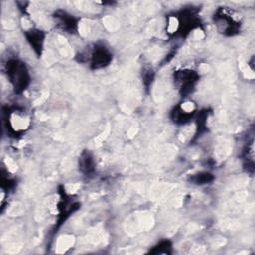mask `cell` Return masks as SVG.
Listing matches in <instances>:
<instances>
[{
	"label": "cell",
	"mask_w": 255,
	"mask_h": 255,
	"mask_svg": "<svg viewBox=\"0 0 255 255\" xmlns=\"http://www.w3.org/2000/svg\"><path fill=\"white\" fill-rule=\"evenodd\" d=\"M6 69L15 92L22 93L30 84V74L25 63L19 60H10L6 64Z\"/></svg>",
	"instance_id": "obj_1"
},
{
	"label": "cell",
	"mask_w": 255,
	"mask_h": 255,
	"mask_svg": "<svg viewBox=\"0 0 255 255\" xmlns=\"http://www.w3.org/2000/svg\"><path fill=\"white\" fill-rule=\"evenodd\" d=\"M197 80H198V75L194 71H187V70L180 71V72H177L175 76V81L178 82L180 93L182 95H187L191 93Z\"/></svg>",
	"instance_id": "obj_2"
},
{
	"label": "cell",
	"mask_w": 255,
	"mask_h": 255,
	"mask_svg": "<svg viewBox=\"0 0 255 255\" xmlns=\"http://www.w3.org/2000/svg\"><path fill=\"white\" fill-rule=\"evenodd\" d=\"M112 61V55L104 46H96L91 55V66L93 69H101L108 66Z\"/></svg>",
	"instance_id": "obj_3"
},
{
	"label": "cell",
	"mask_w": 255,
	"mask_h": 255,
	"mask_svg": "<svg viewBox=\"0 0 255 255\" xmlns=\"http://www.w3.org/2000/svg\"><path fill=\"white\" fill-rule=\"evenodd\" d=\"M194 113V105L191 102H184L172 111V120L176 124L187 123Z\"/></svg>",
	"instance_id": "obj_4"
},
{
	"label": "cell",
	"mask_w": 255,
	"mask_h": 255,
	"mask_svg": "<svg viewBox=\"0 0 255 255\" xmlns=\"http://www.w3.org/2000/svg\"><path fill=\"white\" fill-rule=\"evenodd\" d=\"M58 22V26L69 33H73L77 29V20L70 14L64 11H58L54 16Z\"/></svg>",
	"instance_id": "obj_5"
},
{
	"label": "cell",
	"mask_w": 255,
	"mask_h": 255,
	"mask_svg": "<svg viewBox=\"0 0 255 255\" xmlns=\"http://www.w3.org/2000/svg\"><path fill=\"white\" fill-rule=\"evenodd\" d=\"M26 38L31 47L34 49V51L37 53V55H41L43 50V44L45 40V35L40 30H30L26 33Z\"/></svg>",
	"instance_id": "obj_6"
},
{
	"label": "cell",
	"mask_w": 255,
	"mask_h": 255,
	"mask_svg": "<svg viewBox=\"0 0 255 255\" xmlns=\"http://www.w3.org/2000/svg\"><path fill=\"white\" fill-rule=\"evenodd\" d=\"M94 167H95V163L92 155L89 152L83 153L80 158V169L82 170V172L89 174L94 171Z\"/></svg>",
	"instance_id": "obj_7"
},
{
	"label": "cell",
	"mask_w": 255,
	"mask_h": 255,
	"mask_svg": "<svg viewBox=\"0 0 255 255\" xmlns=\"http://www.w3.org/2000/svg\"><path fill=\"white\" fill-rule=\"evenodd\" d=\"M212 179H213L212 174L208 172H201L191 177V181L194 182L195 184H206L207 182L212 181Z\"/></svg>",
	"instance_id": "obj_8"
},
{
	"label": "cell",
	"mask_w": 255,
	"mask_h": 255,
	"mask_svg": "<svg viewBox=\"0 0 255 255\" xmlns=\"http://www.w3.org/2000/svg\"><path fill=\"white\" fill-rule=\"evenodd\" d=\"M171 248L169 241H161L156 246H154V249L152 250L153 253H169V249Z\"/></svg>",
	"instance_id": "obj_9"
}]
</instances>
